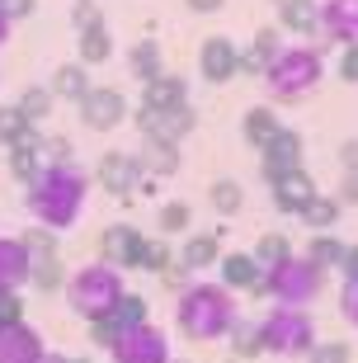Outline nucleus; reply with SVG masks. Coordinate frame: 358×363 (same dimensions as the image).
<instances>
[{"label":"nucleus","mask_w":358,"mask_h":363,"mask_svg":"<svg viewBox=\"0 0 358 363\" xmlns=\"http://www.w3.org/2000/svg\"><path fill=\"white\" fill-rule=\"evenodd\" d=\"M85 199H90V175L76 161L71 165H43L38 179L24 189V203H28V213H33V222L47 227V231L76 227L80 213H85Z\"/></svg>","instance_id":"f257e3e1"},{"label":"nucleus","mask_w":358,"mask_h":363,"mask_svg":"<svg viewBox=\"0 0 358 363\" xmlns=\"http://www.w3.org/2000/svg\"><path fill=\"white\" fill-rule=\"evenodd\" d=\"M236 321H240L236 293H226L222 283H189L184 293H174V330L194 345L226 340Z\"/></svg>","instance_id":"f03ea898"},{"label":"nucleus","mask_w":358,"mask_h":363,"mask_svg":"<svg viewBox=\"0 0 358 363\" xmlns=\"http://www.w3.org/2000/svg\"><path fill=\"white\" fill-rule=\"evenodd\" d=\"M62 293H67V307L76 311L80 321L94 325V321H108L118 311V302L128 297V279H123V269H113L104 259H90L76 274H67Z\"/></svg>","instance_id":"7ed1b4c3"},{"label":"nucleus","mask_w":358,"mask_h":363,"mask_svg":"<svg viewBox=\"0 0 358 363\" xmlns=\"http://www.w3.org/2000/svg\"><path fill=\"white\" fill-rule=\"evenodd\" d=\"M325 76V62H320V48L311 43H297V48H283L279 62L264 71V90H269V104H302L311 99Z\"/></svg>","instance_id":"20e7f679"},{"label":"nucleus","mask_w":358,"mask_h":363,"mask_svg":"<svg viewBox=\"0 0 358 363\" xmlns=\"http://www.w3.org/2000/svg\"><path fill=\"white\" fill-rule=\"evenodd\" d=\"M250 293H254V297H269L274 307H302V311H306L320 293H325V269L292 250V255L279 259L274 269H264V279L254 283Z\"/></svg>","instance_id":"39448f33"},{"label":"nucleus","mask_w":358,"mask_h":363,"mask_svg":"<svg viewBox=\"0 0 358 363\" xmlns=\"http://www.w3.org/2000/svg\"><path fill=\"white\" fill-rule=\"evenodd\" d=\"M259 340H264L269 354H279V359H306V354L316 350V321H311V311L302 307H274L259 321Z\"/></svg>","instance_id":"423d86ee"},{"label":"nucleus","mask_w":358,"mask_h":363,"mask_svg":"<svg viewBox=\"0 0 358 363\" xmlns=\"http://www.w3.org/2000/svg\"><path fill=\"white\" fill-rule=\"evenodd\" d=\"M108 359L113 363H174V354H170V335L156 321H146V325L123 330L118 345L108 350Z\"/></svg>","instance_id":"0eeeda50"},{"label":"nucleus","mask_w":358,"mask_h":363,"mask_svg":"<svg viewBox=\"0 0 358 363\" xmlns=\"http://www.w3.org/2000/svg\"><path fill=\"white\" fill-rule=\"evenodd\" d=\"M80 123H85L90 133H113V128H123V123H128V99H123V90H113V85H90V94L80 99Z\"/></svg>","instance_id":"6e6552de"},{"label":"nucleus","mask_w":358,"mask_h":363,"mask_svg":"<svg viewBox=\"0 0 358 363\" xmlns=\"http://www.w3.org/2000/svg\"><path fill=\"white\" fill-rule=\"evenodd\" d=\"M142 250H146V236L133 227V222H113V227L99 231V259L113 264V269H142Z\"/></svg>","instance_id":"1a4fd4ad"},{"label":"nucleus","mask_w":358,"mask_h":363,"mask_svg":"<svg viewBox=\"0 0 358 363\" xmlns=\"http://www.w3.org/2000/svg\"><path fill=\"white\" fill-rule=\"evenodd\" d=\"M194 123H198V113H194V104H179L170 108V113H156V108H137V128H142V137H160V142H184L189 133H194Z\"/></svg>","instance_id":"9d476101"},{"label":"nucleus","mask_w":358,"mask_h":363,"mask_svg":"<svg viewBox=\"0 0 358 363\" xmlns=\"http://www.w3.org/2000/svg\"><path fill=\"white\" fill-rule=\"evenodd\" d=\"M142 161H137V151H104L99 156V170H94V179L113 194V199H128L137 184H142Z\"/></svg>","instance_id":"9b49d317"},{"label":"nucleus","mask_w":358,"mask_h":363,"mask_svg":"<svg viewBox=\"0 0 358 363\" xmlns=\"http://www.w3.org/2000/svg\"><path fill=\"white\" fill-rule=\"evenodd\" d=\"M198 71L208 85H226L231 76H240V48L226 33H213V38H203L198 48Z\"/></svg>","instance_id":"f8f14e48"},{"label":"nucleus","mask_w":358,"mask_h":363,"mask_svg":"<svg viewBox=\"0 0 358 363\" xmlns=\"http://www.w3.org/2000/svg\"><path fill=\"white\" fill-rule=\"evenodd\" d=\"M47 359V345L28 321L0 325V363H43Z\"/></svg>","instance_id":"ddd939ff"},{"label":"nucleus","mask_w":358,"mask_h":363,"mask_svg":"<svg viewBox=\"0 0 358 363\" xmlns=\"http://www.w3.org/2000/svg\"><path fill=\"white\" fill-rule=\"evenodd\" d=\"M288 170H302V133H292V128H283L274 142H269L264 151H259V175L274 184L279 175H288Z\"/></svg>","instance_id":"4468645a"},{"label":"nucleus","mask_w":358,"mask_h":363,"mask_svg":"<svg viewBox=\"0 0 358 363\" xmlns=\"http://www.w3.org/2000/svg\"><path fill=\"white\" fill-rule=\"evenodd\" d=\"M269 194H274V208H279V213L297 217L306 203L320 194V189H316V179L306 175V170H288V175H279L274 184H269Z\"/></svg>","instance_id":"2eb2a0df"},{"label":"nucleus","mask_w":358,"mask_h":363,"mask_svg":"<svg viewBox=\"0 0 358 363\" xmlns=\"http://www.w3.org/2000/svg\"><path fill=\"white\" fill-rule=\"evenodd\" d=\"M320 33L340 48L358 43V0H320Z\"/></svg>","instance_id":"dca6fc26"},{"label":"nucleus","mask_w":358,"mask_h":363,"mask_svg":"<svg viewBox=\"0 0 358 363\" xmlns=\"http://www.w3.org/2000/svg\"><path fill=\"white\" fill-rule=\"evenodd\" d=\"M279 52H283V28H279V24L254 28L250 48L240 52V71H245V76H264V71L279 62Z\"/></svg>","instance_id":"f3484780"},{"label":"nucleus","mask_w":358,"mask_h":363,"mask_svg":"<svg viewBox=\"0 0 358 363\" xmlns=\"http://www.w3.org/2000/svg\"><path fill=\"white\" fill-rule=\"evenodd\" d=\"M33 274V255L19 236H0V293H19Z\"/></svg>","instance_id":"a211bd4d"},{"label":"nucleus","mask_w":358,"mask_h":363,"mask_svg":"<svg viewBox=\"0 0 358 363\" xmlns=\"http://www.w3.org/2000/svg\"><path fill=\"white\" fill-rule=\"evenodd\" d=\"M217 269H222V288L226 293H250L254 283L264 279V269H259V264H254V255L250 250H226L222 259H217Z\"/></svg>","instance_id":"6ab92c4d"},{"label":"nucleus","mask_w":358,"mask_h":363,"mask_svg":"<svg viewBox=\"0 0 358 363\" xmlns=\"http://www.w3.org/2000/svg\"><path fill=\"white\" fill-rule=\"evenodd\" d=\"M222 236L226 231H194V236H184V245H179V264H184L189 274L198 269H213L217 259H222Z\"/></svg>","instance_id":"aec40b11"},{"label":"nucleus","mask_w":358,"mask_h":363,"mask_svg":"<svg viewBox=\"0 0 358 363\" xmlns=\"http://www.w3.org/2000/svg\"><path fill=\"white\" fill-rule=\"evenodd\" d=\"M5 165H10V175L28 189L33 179H38V170L47 165V161H43V137H38V133H28L24 142H14V147L5 151Z\"/></svg>","instance_id":"412c9836"},{"label":"nucleus","mask_w":358,"mask_h":363,"mask_svg":"<svg viewBox=\"0 0 358 363\" xmlns=\"http://www.w3.org/2000/svg\"><path fill=\"white\" fill-rule=\"evenodd\" d=\"M279 133H283V123H279V113H274V104H254V108H245L240 137H245V142H250L254 151H264Z\"/></svg>","instance_id":"4be33fe9"},{"label":"nucleus","mask_w":358,"mask_h":363,"mask_svg":"<svg viewBox=\"0 0 358 363\" xmlns=\"http://www.w3.org/2000/svg\"><path fill=\"white\" fill-rule=\"evenodd\" d=\"M142 104L156 108V113H170V108L189 104V85L179 81V76H156V81L142 85Z\"/></svg>","instance_id":"5701e85b"},{"label":"nucleus","mask_w":358,"mask_h":363,"mask_svg":"<svg viewBox=\"0 0 358 363\" xmlns=\"http://www.w3.org/2000/svg\"><path fill=\"white\" fill-rule=\"evenodd\" d=\"M137 161L151 179H165L179 170V147L174 142H160V137H142V151H137Z\"/></svg>","instance_id":"b1692460"},{"label":"nucleus","mask_w":358,"mask_h":363,"mask_svg":"<svg viewBox=\"0 0 358 363\" xmlns=\"http://www.w3.org/2000/svg\"><path fill=\"white\" fill-rule=\"evenodd\" d=\"M108 57H113V33H108L104 19L76 33V62L80 67H99V62H108Z\"/></svg>","instance_id":"393cba45"},{"label":"nucleus","mask_w":358,"mask_h":363,"mask_svg":"<svg viewBox=\"0 0 358 363\" xmlns=\"http://www.w3.org/2000/svg\"><path fill=\"white\" fill-rule=\"evenodd\" d=\"M90 67H80V62H62V67L52 71V81H47V90L57 94V99H71V104H80L85 94H90Z\"/></svg>","instance_id":"a878e982"},{"label":"nucleus","mask_w":358,"mask_h":363,"mask_svg":"<svg viewBox=\"0 0 358 363\" xmlns=\"http://www.w3.org/2000/svg\"><path fill=\"white\" fill-rule=\"evenodd\" d=\"M279 28H288L297 38H311L320 28V0H288L279 10Z\"/></svg>","instance_id":"bb28decb"},{"label":"nucleus","mask_w":358,"mask_h":363,"mask_svg":"<svg viewBox=\"0 0 358 363\" xmlns=\"http://www.w3.org/2000/svg\"><path fill=\"white\" fill-rule=\"evenodd\" d=\"M311 264H320V269L330 274V269H340L345 264V255H349V245L340 241V236H325V231H316L311 241H306V250H302Z\"/></svg>","instance_id":"cd10ccee"},{"label":"nucleus","mask_w":358,"mask_h":363,"mask_svg":"<svg viewBox=\"0 0 358 363\" xmlns=\"http://www.w3.org/2000/svg\"><path fill=\"white\" fill-rule=\"evenodd\" d=\"M128 71H133L137 81H156V76H165V67H160V48L151 38H142V43H133L128 48Z\"/></svg>","instance_id":"c85d7f7f"},{"label":"nucleus","mask_w":358,"mask_h":363,"mask_svg":"<svg viewBox=\"0 0 358 363\" xmlns=\"http://www.w3.org/2000/svg\"><path fill=\"white\" fill-rule=\"evenodd\" d=\"M340 208H345V203L335 199V194H316V199L306 203V208H302L297 217H302V222H306L311 231H330L335 222H340Z\"/></svg>","instance_id":"c756f323"},{"label":"nucleus","mask_w":358,"mask_h":363,"mask_svg":"<svg viewBox=\"0 0 358 363\" xmlns=\"http://www.w3.org/2000/svg\"><path fill=\"white\" fill-rule=\"evenodd\" d=\"M156 227H160V236H189V227H194V208H189V203H179V199L160 203Z\"/></svg>","instance_id":"7c9ffc66"},{"label":"nucleus","mask_w":358,"mask_h":363,"mask_svg":"<svg viewBox=\"0 0 358 363\" xmlns=\"http://www.w3.org/2000/svg\"><path fill=\"white\" fill-rule=\"evenodd\" d=\"M250 255H254V264H259V269H274L279 259L292 255V245H288V236H283V231H264V236L254 241Z\"/></svg>","instance_id":"2f4dec72"},{"label":"nucleus","mask_w":358,"mask_h":363,"mask_svg":"<svg viewBox=\"0 0 358 363\" xmlns=\"http://www.w3.org/2000/svg\"><path fill=\"white\" fill-rule=\"evenodd\" d=\"M57 94L47 90V85H24V94H19V113H24L28 123H43L47 113H52Z\"/></svg>","instance_id":"473e14b6"},{"label":"nucleus","mask_w":358,"mask_h":363,"mask_svg":"<svg viewBox=\"0 0 358 363\" xmlns=\"http://www.w3.org/2000/svg\"><path fill=\"white\" fill-rule=\"evenodd\" d=\"M208 199H213V208H217L222 217H236L240 208H245V189H240L236 179H213Z\"/></svg>","instance_id":"72a5a7b5"},{"label":"nucleus","mask_w":358,"mask_h":363,"mask_svg":"<svg viewBox=\"0 0 358 363\" xmlns=\"http://www.w3.org/2000/svg\"><path fill=\"white\" fill-rule=\"evenodd\" d=\"M28 133H33V123L19 113V104H0V147L10 151L14 142H24Z\"/></svg>","instance_id":"f704fd0d"},{"label":"nucleus","mask_w":358,"mask_h":363,"mask_svg":"<svg viewBox=\"0 0 358 363\" xmlns=\"http://www.w3.org/2000/svg\"><path fill=\"white\" fill-rule=\"evenodd\" d=\"M108 321L118 325V330H133V325H146V321H151V307H146V297H142V293H128Z\"/></svg>","instance_id":"c9c22d12"},{"label":"nucleus","mask_w":358,"mask_h":363,"mask_svg":"<svg viewBox=\"0 0 358 363\" xmlns=\"http://www.w3.org/2000/svg\"><path fill=\"white\" fill-rule=\"evenodd\" d=\"M28 283H33L38 293H62V288H67V269H62V259H33Z\"/></svg>","instance_id":"e433bc0d"},{"label":"nucleus","mask_w":358,"mask_h":363,"mask_svg":"<svg viewBox=\"0 0 358 363\" xmlns=\"http://www.w3.org/2000/svg\"><path fill=\"white\" fill-rule=\"evenodd\" d=\"M231 350H236L240 359H254V354H264L259 321H236V325H231Z\"/></svg>","instance_id":"4c0bfd02"},{"label":"nucleus","mask_w":358,"mask_h":363,"mask_svg":"<svg viewBox=\"0 0 358 363\" xmlns=\"http://www.w3.org/2000/svg\"><path fill=\"white\" fill-rule=\"evenodd\" d=\"M19 241H24V250L33 259H57V231L38 227V222H33L28 231H19Z\"/></svg>","instance_id":"58836bf2"},{"label":"nucleus","mask_w":358,"mask_h":363,"mask_svg":"<svg viewBox=\"0 0 358 363\" xmlns=\"http://www.w3.org/2000/svg\"><path fill=\"white\" fill-rule=\"evenodd\" d=\"M354 354H349L345 340H316V350L306 354V363H349Z\"/></svg>","instance_id":"ea45409f"},{"label":"nucleus","mask_w":358,"mask_h":363,"mask_svg":"<svg viewBox=\"0 0 358 363\" xmlns=\"http://www.w3.org/2000/svg\"><path fill=\"white\" fill-rule=\"evenodd\" d=\"M142 269H146V274H165V269H170V245L160 241V236H156V241L146 236V250H142Z\"/></svg>","instance_id":"a19ab883"},{"label":"nucleus","mask_w":358,"mask_h":363,"mask_svg":"<svg viewBox=\"0 0 358 363\" xmlns=\"http://www.w3.org/2000/svg\"><path fill=\"white\" fill-rule=\"evenodd\" d=\"M340 311H345L349 325H358V274H349L345 288H340Z\"/></svg>","instance_id":"79ce46f5"},{"label":"nucleus","mask_w":358,"mask_h":363,"mask_svg":"<svg viewBox=\"0 0 358 363\" xmlns=\"http://www.w3.org/2000/svg\"><path fill=\"white\" fill-rule=\"evenodd\" d=\"M24 321V297L19 293H0V325Z\"/></svg>","instance_id":"37998d69"},{"label":"nucleus","mask_w":358,"mask_h":363,"mask_svg":"<svg viewBox=\"0 0 358 363\" xmlns=\"http://www.w3.org/2000/svg\"><path fill=\"white\" fill-rule=\"evenodd\" d=\"M340 81L358 85V43H349V48H340Z\"/></svg>","instance_id":"c03bdc74"},{"label":"nucleus","mask_w":358,"mask_h":363,"mask_svg":"<svg viewBox=\"0 0 358 363\" xmlns=\"http://www.w3.org/2000/svg\"><path fill=\"white\" fill-rule=\"evenodd\" d=\"M90 335H94V345H99V350H113L123 330H118L113 321H94V325H90Z\"/></svg>","instance_id":"a18cd8bd"},{"label":"nucleus","mask_w":358,"mask_h":363,"mask_svg":"<svg viewBox=\"0 0 358 363\" xmlns=\"http://www.w3.org/2000/svg\"><path fill=\"white\" fill-rule=\"evenodd\" d=\"M99 19H104V14L94 10V0H85V5H76V10H71V24H76V33H80V28H90V24H99Z\"/></svg>","instance_id":"49530a36"},{"label":"nucleus","mask_w":358,"mask_h":363,"mask_svg":"<svg viewBox=\"0 0 358 363\" xmlns=\"http://www.w3.org/2000/svg\"><path fill=\"white\" fill-rule=\"evenodd\" d=\"M0 10L10 14V24H14V19H28L33 14V0H0Z\"/></svg>","instance_id":"de8ad7c7"},{"label":"nucleus","mask_w":358,"mask_h":363,"mask_svg":"<svg viewBox=\"0 0 358 363\" xmlns=\"http://www.w3.org/2000/svg\"><path fill=\"white\" fill-rule=\"evenodd\" d=\"M340 165H345V175H354V170H358V137L340 147Z\"/></svg>","instance_id":"09e8293b"},{"label":"nucleus","mask_w":358,"mask_h":363,"mask_svg":"<svg viewBox=\"0 0 358 363\" xmlns=\"http://www.w3.org/2000/svg\"><path fill=\"white\" fill-rule=\"evenodd\" d=\"M335 199H340V203H358V170L340 179V194H335Z\"/></svg>","instance_id":"8fccbe9b"},{"label":"nucleus","mask_w":358,"mask_h":363,"mask_svg":"<svg viewBox=\"0 0 358 363\" xmlns=\"http://www.w3.org/2000/svg\"><path fill=\"white\" fill-rule=\"evenodd\" d=\"M184 5H189L194 14H217V10L226 5V0H184Z\"/></svg>","instance_id":"3c124183"},{"label":"nucleus","mask_w":358,"mask_h":363,"mask_svg":"<svg viewBox=\"0 0 358 363\" xmlns=\"http://www.w3.org/2000/svg\"><path fill=\"white\" fill-rule=\"evenodd\" d=\"M340 274H345V279H349V274H358V245H349V255H345V264H340Z\"/></svg>","instance_id":"603ef678"},{"label":"nucleus","mask_w":358,"mask_h":363,"mask_svg":"<svg viewBox=\"0 0 358 363\" xmlns=\"http://www.w3.org/2000/svg\"><path fill=\"white\" fill-rule=\"evenodd\" d=\"M146 194V199H156V189H160V179H151V175H142V184H137Z\"/></svg>","instance_id":"864d4df0"},{"label":"nucleus","mask_w":358,"mask_h":363,"mask_svg":"<svg viewBox=\"0 0 358 363\" xmlns=\"http://www.w3.org/2000/svg\"><path fill=\"white\" fill-rule=\"evenodd\" d=\"M10 28H14V24H10V14L0 10V48H5V43H10Z\"/></svg>","instance_id":"5fc2aeb1"},{"label":"nucleus","mask_w":358,"mask_h":363,"mask_svg":"<svg viewBox=\"0 0 358 363\" xmlns=\"http://www.w3.org/2000/svg\"><path fill=\"white\" fill-rule=\"evenodd\" d=\"M269 5H274V10H283V5H288V0H269Z\"/></svg>","instance_id":"6e6d98bb"},{"label":"nucleus","mask_w":358,"mask_h":363,"mask_svg":"<svg viewBox=\"0 0 358 363\" xmlns=\"http://www.w3.org/2000/svg\"><path fill=\"white\" fill-rule=\"evenodd\" d=\"M43 363H62V359H57V354H47V359H43Z\"/></svg>","instance_id":"4d7b16f0"},{"label":"nucleus","mask_w":358,"mask_h":363,"mask_svg":"<svg viewBox=\"0 0 358 363\" xmlns=\"http://www.w3.org/2000/svg\"><path fill=\"white\" fill-rule=\"evenodd\" d=\"M62 363H90V359H62Z\"/></svg>","instance_id":"13d9d810"},{"label":"nucleus","mask_w":358,"mask_h":363,"mask_svg":"<svg viewBox=\"0 0 358 363\" xmlns=\"http://www.w3.org/2000/svg\"><path fill=\"white\" fill-rule=\"evenodd\" d=\"M76 5H85V0H76Z\"/></svg>","instance_id":"bf43d9fd"},{"label":"nucleus","mask_w":358,"mask_h":363,"mask_svg":"<svg viewBox=\"0 0 358 363\" xmlns=\"http://www.w3.org/2000/svg\"><path fill=\"white\" fill-rule=\"evenodd\" d=\"M0 151H5V147H0Z\"/></svg>","instance_id":"052dcab7"}]
</instances>
